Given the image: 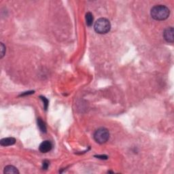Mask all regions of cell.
Returning a JSON list of instances; mask_svg holds the SVG:
<instances>
[{"label": "cell", "instance_id": "cell-1", "mask_svg": "<svg viewBox=\"0 0 174 174\" xmlns=\"http://www.w3.org/2000/svg\"><path fill=\"white\" fill-rule=\"evenodd\" d=\"M150 15L155 20L164 21L169 17L170 10L165 6L157 5L152 8Z\"/></svg>", "mask_w": 174, "mask_h": 174}, {"label": "cell", "instance_id": "cell-2", "mask_svg": "<svg viewBox=\"0 0 174 174\" xmlns=\"http://www.w3.org/2000/svg\"><path fill=\"white\" fill-rule=\"evenodd\" d=\"M94 29L97 33L106 34L110 31V22L105 18H100L95 23Z\"/></svg>", "mask_w": 174, "mask_h": 174}, {"label": "cell", "instance_id": "cell-3", "mask_svg": "<svg viewBox=\"0 0 174 174\" xmlns=\"http://www.w3.org/2000/svg\"><path fill=\"white\" fill-rule=\"evenodd\" d=\"M110 137L109 131L106 128H100L94 133V139L97 143H106Z\"/></svg>", "mask_w": 174, "mask_h": 174}, {"label": "cell", "instance_id": "cell-4", "mask_svg": "<svg viewBox=\"0 0 174 174\" xmlns=\"http://www.w3.org/2000/svg\"><path fill=\"white\" fill-rule=\"evenodd\" d=\"M173 28L172 27H168L163 32V37L165 40L169 43H173Z\"/></svg>", "mask_w": 174, "mask_h": 174}, {"label": "cell", "instance_id": "cell-5", "mask_svg": "<svg viewBox=\"0 0 174 174\" xmlns=\"http://www.w3.org/2000/svg\"><path fill=\"white\" fill-rule=\"evenodd\" d=\"M52 148V144L50 141L46 140L44 141L40 145L39 150L42 153H47L51 150Z\"/></svg>", "mask_w": 174, "mask_h": 174}, {"label": "cell", "instance_id": "cell-6", "mask_svg": "<svg viewBox=\"0 0 174 174\" xmlns=\"http://www.w3.org/2000/svg\"><path fill=\"white\" fill-rule=\"evenodd\" d=\"M16 142V139L13 137H7V138H3L0 141V144L2 146H8L15 144Z\"/></svg>", "mask_w": 174, "mask_h": 174}, {"label": "cell", "instance_id": "cell-7", "mask_svg": "<svg viewBox=\"0 0 174 174\" xmlns=\"http://www.w3.org/2000/svg\"><path fill=\"white\" fill-rule=\"evenodd\" d=\"M4 173H8V174H19V171L13 165H8L4 168Z\"/></svg>", "mask_w": 174, "mask_h": 174}, {"label": "cell", "instance_id": "cell-8", "mask_svg": "<svg viewBox=\"0 0 174 174\" xmlns=\"http://www.w3.org/2000/svg\"><path fill=\"white\" fill-rule=\"evenodd\" d=\"M86 25L90 27L93 23V16L90 13H87L86 14Z\"/></svg>", "mask_w": 174, "mask_h": 174}, {"label": "cell", "instance_id": "cell-9", "mask_svg": "<svg viewBox=\"0 0 174 174\" xmlns=\"http://www.w3.org/2000/svg\"><path fill=\"white\" fill-rule=\"evenodd\" d=\"M38 127H39L40 129L42 131V132H43V133L46 132V127L45 125V123L42 121L41 118L38 119Z\"/></svg>", "mask_w": 174, "mask_h": 174}, {"label": "cell", "instance_id": "cell-10", "mask_svg": "<svg viewBox=\"0 0 174 174\" xmlns=\"http://www.w3.org/2000/svg\"><path fill=\"white\" fill-rule=\"evenodd\" d=\"M41 97L42 101H43L44 109H45V110H47V108L48 106V101L47 99H46V97Z\"/></svg>", "mask_w": 174, "mask_h": 174}, {"label": "cell", "instance_id": "cell-11", "mask_svg": "<svg viewBox=\"0 0 174 174\" xmlns=\"http://www.w3.org/2000/svg\"><path fill=\"white\" fill-rule=\"evenodd\" d=\"M6 52V47L3 43H1V58H3Z\"/></svg>", "mask_w": 174, "mask_h": 174}, {"label": "cell", "instance_id": "cell-12", "mask_svg": "<svg viewBox=\"0 0 174 174\" xmlns=\"http://www.w3.org/2000/svg\"><path fill=\"white\" fill-rule=\"evenodd\" d=\"M49 161H46V160H45L43 162V166H42V169H47L48 166H49Z\"/></svg>", "mask_w": 174, "mask_h": 174}, {"label": "cell", "instance_id": "cell-13", "mask_svg": "<svg viewBox=\"0 0 174 174\" xmlns=\"http://www.w3.org/2000/svg\"><path fill=\"white\" fill-rule=\"evenodd\" d=\"M95 157H98L99 159H108V157L107 156H95Z\"/></svg>", "mask_w": 174, "mask_h": 174}]
</instances>
